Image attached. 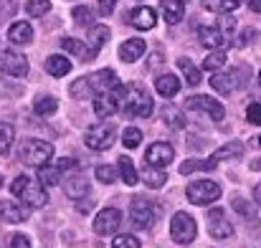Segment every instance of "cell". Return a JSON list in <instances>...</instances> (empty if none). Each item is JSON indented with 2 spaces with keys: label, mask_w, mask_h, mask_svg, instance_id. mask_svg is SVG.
<instances>
[{
  "label": "cell",
  "mask_w": 261,
  "mask_h": 248,
  "mask_svg": "<svg viewBox=\"0 0 261 248\" xmlns=\"http://www.w3.org/2000/svg\"><path fill=\"white\" fill-rule=\"evenodd\" d=\"M160 10H163L165 20L175 25V23H180L182 15H185V0H163V3H160Z\"/></svg>",
  "instance_id": "7402d4cb"
},
{
  "label": "cell",
  "mask_w": 261,
  "mask_h": 248,
  "mask_svg": "<svg viewBox=\"0 0 261 248\" xmlns=\"http://www.w3.org/2000/svg\"><path fill=\"white\" fill-rule=\"evenodd\" d=\"M122 226V213L117 208H104L96 218H94V233L96 236H112L117 233Z\"/></svg>",
  "instance_id": "9c48e42d"
},
{
  "label": "cell",
  "mask_w": 261,
  "mask_h": 248,
  "mask_svg": "<svg viewBox=\"0 0 261 248\" xmlns=\"http://www.w3.org/2000/svg\"><path fill=\"white\" fill-rule=\"evenodd\" d=\"M259 145H261V137H259Z\"/></svg>",
  "instance_id": "db71d44e"
},
{
  "label": "cell",
  "mask_w": 261,
  "mask_h": 248,
  "mask_svg": "<svg viewBox=\"0 0 261 248\" xmlns=\"http://www.w3.org/2000/svg\"><path fill=\"white\" fill-rule=\"evenodd\" d=\"M223 66H226V51H223V48L208 53L205 61H203V69H205V71H218V69H223Z\"/></svg>",
  "instance_id": "d590c367"
},
{
  "label": "cell",
  "mask_w": 261,
  "mask_h": 248,
  "mask_svg": "<svg viewBox=\"0 0 261 248\" xmlns=\"http://www.w3.org/2000/svg\"><path fill=\"white\" fill-rule=\"evenodd\" d=\"M129 20H132V25H135L137 31H150V28H155L158 15H155V10H152V8L140 5V8H135V10H132Z\"/></svg>",
  "instance_id": "ac0fdd59"
},
{
  "label": "cell",
  "mask_w": 261,
  "mask_h": 248,
  "mask_svg": "<svg viewBox=\"0 0 261 248\" xmlns=\"http://www.w3.org/2000/svg\"><path fill=\"white\" fill-rule=\"evenodd\" d=\"M64 192H66L69 198H74V200H82V198L89 192L87 177H71V180L64 185Z\"/></svg>",
  "instance_id": "83f0119b"
},
{
  "label": "cell",
  "mask_w": 261,
  "mask_h": 248,
  "mask_svg": "<svg viewBox=\"0 0 261 248\" xmlns=\"http://www.w3.org/2000/svg\"><path fill=\"white\" fill-rule=\"evenodd\" d=\"M0 185H3V177H0Z\"/></svg>",
  "instance_id": "f5cc1de1"
},
{
  "label": "cell",
  "mask_w": 261,
  "mask_h": 248,
  "mask_svg": "<svg viewBox=\"0 0 261 248\" xmlns=\"http://www.w3.org/2000/svg\"><path fill=\"white\" fill-rule=\"evenodd\" d=\"M43 66H46V71H48L51 76H66V74L71 71V61H69L66 56H61V53L48 56Z\"/></svg>",
  "instance_id": "603a6c76"
},
{
  "label": "cell",
  "mask_w": 261,
  "mask_h": 248,
  "mask_svg": "<svg viewBox=\"0 0 261 248\" xmlns=\"http://www.w3.org/2000/svg\"><path fill=\"white\" fill-rule=\"evenodd\" d=\"M114 137H117V129L112 122H99L94 127H89L87 134H84V142H87L89 150L94 152H101V150H109L114 145Z\"/></svg>",
  "instance_id": "277c9868"
},
{
  "label": "cell",
  "mask_w": 261,
  "mask_h": 248,
  "mask_svg": "<svg viewBox=\"0 0 261 248\" xmlns=\"http://www.w3.org/2000/svg\"><path fill=\"white\" fill-rule=\"evenodd\" d=\"M208 231H211V236L218 238V241L233 236V226L228 223V218H226V213H223L221 208H213V210L208 213Z\"/></svg>",
  "instance_id": "7c38bea8"
},
{
  "label": "cell",
  "mask_w": 261,
  "mask_h": 248,
  "mask_svg": "<svg viewBox=\"0 0 261 248\" xmlns=\"http://www.w3.org/2000/svg\"><path fill=\"white\" fill-rule=\"evenodd\" d=\"M91 208H94V203H91V200L84 203V198H82V203H76V210H79V213H89Z\"/></svg>",
  "instance_id": "c3c4849f"
},
{
  "label": "cell",
  "mask_w": 261,
  "mask_h": 248,
  "mask_svg": "<svg viewBox=\"0 0 261 248\" xmlns=\"http://www.w3.org/2000/svg\"><path fill=\"white\" fill-rule=\"evenodd\" d=\"M36 177H38V182H41L43 187H54V185L61 182V170L56 165H48V162H46V165L38 167V175H36Z\"/></svg>",
  "instance_id": "484cf974"
},
{
  "label": "cell",
  "mask_w": 261,
  "mask_h": 248,
  "mask_svg": "<svg viewBox=\"0 0 261 248\" xmlns=\"http://www.w3.org/2000/svg\"><path fill=\"white\" fill-rule=\"evenodd\" d=\"M109 28L107 25H94L91 31H89V38H87V43H89V48L94 51V53H99L101 48H104V43L109 41Z\"/></svg>",
  "instance_id": "d4e9b609"
},
{
  "label": "cell",
  "mask_w": 261,
  "mask_h": 248,
  "mask_svg": "<svg viewBox=\"0 0 261 248\" xmlns=\"http://www.w3.org/2000/svg\"><path fill=\"white\" fill-rule=\"evenodd\" d=\"M74 18H76V23H79V25H91L94 13L89 10L87 5H79V8H74Z\"/></svg>",
  "instance_id": "b9f144b4"
},
{
  "label": "cell",
  "mask_w": 261,
  "mask_h": 248,
  "mask_svg": "<svg viewBox=\"0 0 261 248\" xmlns=\"http://www.w3.org/2000/svg\"><path fill=\"white\" fill-rule=\"evenodd\" d=\"M195 233H198L195 221H193L188 213H175L173 221H170V238H173L175 243L188 246V243L195 241Z\"/></svg>",
  "instance_id": "8992f818"
},
{
  "label": "cell",
  "mask_w": 261,
  "mask_h": 248,
  "mask_svg": "<svg viewBox=\"0 0 261 248\" xmlns=\"http://www.w3.org/2000/svg\"><path fill=\"white\" fill-rule=\"evenodd\" d=\"M241 71H226V74H213L211 76V86H213V91H218V94H223V96H228V94H233L239 86H241Z\"/></svg>",
  "instance_id": "5bb4252c"
},
{
  "label": "cell",
  "mask_w": 261,
  "mask_h": 248,
  "mask_svg": "<svg viewBox=\"0 0 261 248\" xmlns=\"http://www.w3.org/2000/svg\"><path fill=\"white\" fill-rule=\"evenodd\" d=\"M155 208H152V200H145V198H135L132 205H129V218L137 228H145L150 231L152 223H155Z\"/></svg>",
  "instance_id": "ba28073f"
},
{
  "label": "cell",
  "mask_w": 261,
  "mask_h": 248,
  "mask_svg": "<svg viewBox=\"0 0 261 248\" xmlns=\"http://www.w3.org/2000/svg\"><path fill=\"white\" fill-rule=\"evenodd\" d=\"M244 155V145L241 142H226L223 147H218L211 157L216 160V162H221V160H233V157H241Z\"/></svg>",
  "instance_id": "4316f807"
},
{
  "label": "cell",
  "mask_w": 261,
  "mask_h": 248,
  "mask_svg": "<svg viewBox=\"0 0 261 248\" xmlns=\"http://www.w3.org/2000/svg\"><path fill=\"white\" fill-rule=\"evenodd\" d=\"M203 8L211 10V13L226 15V13H233L239 8V0H203Z\"/></svg>",
  "instance_id": "4dcf8cb0"
},
{
  "label": "cell",
  "mask_w": 261,
  "mask_h": 248,
  "mask_svg": "<svg viewBox=\"0 0 261 248\" xmlns=\"http://www.w3.org/2000/svg\"><path fill=\"white\" fill-rule=\"evenodd\" d=\"M188 109L203 112V114H208L213 122H221V119L226 117L223 104L216 101V99H211V96H190V99H188Z\"/></svg>",
  "instance_id": "8fae6325"
},
{
  "label": "cell",
  "mask_w": 261,
  "mask_h": 248,
  "mask_svg": "<svg viewBox=\"0 0 261 248\" xmlns=\"http://www.w3.org/2000/svg\"><path fill=\"white\" fill-rule=\"evenodd\" d=\"M249 3V8L254 10V13H261V0H246Z\"/></svg>",
  "instance_id": "681fc988"
},
{
  "label": "cell",
  "mask_w": 261,
  "mask_h": 248,
  "mask_svg": "<svg viewBox=\"0 0 261 248\" xmlns=\"http://www.w3.org/2000/svg\"><path fill=\"white\" fill-rule=\"evenodd\" d=\"M10 248H31L28 236H13V238H10Z\"/></svg>",
  "instance_id": "f6af8a7d"
},
{
  "label": "cell",
  "mask_w": 261,
  "mask_h": 248,
  "mask_svg": "<svg viewBox=\"0 0 261 248\" xmlns=\"http://www.w3.org/2000/svg\"><path fill=\"white\" fill-rule=\"evenodd\" d=\"M163 122H165L170 129H182V127H185V117H182L175 106H165V109H163Z\"/></svg>",
  "instance_id": "e575fe53"
},
{
  "label": "cell",
  "mask_w": 261,
  "mask_h": 248,
  "mask_svg": "<svg viewBox=\"0 0 261 248\" xmlns=\"http://www.w3.org/2000/svg\"><path fill=\"white\" fill-rule=\"evenodd\" d=\"M112 248H142V243H140V238H137V236L124 233V236H117V238H114Z\"/></svg>",
  "instance_id": "60d3db41"
},
{
  "label": "cell",
  "mask_w": 261,
  "mask_h": 248,
  "mask_svg": "<svg viewBox=\"0 0 261 248\" xmlns=\"http://www.w3.org/2000/svg\"><path fill=\"white\" fill-rule=\"evenodd\" d=\"M61 48H64V51H69V53H74V56H79V59H84V61H94V59H96V53L89 48L87 41L64 38V41H61Z\"/></svg>",
  "instance_id": "ffe728a7"
},
{
  "label": "cell",
  "mask_w": 261,
  "mask_h": 248,
  "mask_svg": "<svg viewBox=\"0 0 261 248\" xmlns=\"http://www.w3.org/2000/svg\"><path fill=\"white\" fill-rule=\"evenodd\" d=\"M142 177H145V185L147 187H152V190H158V187H163L165 182H168V175H165V170L163 167H147L145 172H142Z\"/></svg>",
  "instance_id": "f1b7e54d"
},
{
  "label": "cell",
  "mask_w": 261,
  "mask_h": 248,
  "mask_svg": "<svg viewBox=\"0 0 261 248\" xmlns=\"http://www.w3.org/2000/svg\"><path fill=\"white\" fill-rule=\"evenodd\" d=\"M142 53H145V41H140V38H129V41H124L119 46V59L127 61V64L137 61Z\"/></svg>",
  "instance_id": "44dd1931"
},
{
  "label": "cell",
  "mask_w": 261,
  "mask_h": 248,
  "mask_svg": "<svg viewBox=\"0 0 261 248\" xmlns=\"http://www.w3.org/2000/svg\"><path fill=\"white\" fill-rule=\"evenodd\" d=\"M122 109L124 114L129 117H140V119H147L152 114V96L140 86V84H132V86H124V96H122Z\"/></svg>",
  "instance_id": "7a4b0ae2"
},
{
  "label": "cell",
  "mask_w": 261,
  "mask_h": 248,
  "mask_svg": "<svg viewBox=\"0 0 261 248\" xmlns=\"http://www.w3.org/2000/svg\"><path fill=\"white\" fill-rule=\"evenodd\" d=\"M87 84H89V89H91L94 94H104V91L117 89V86H119V79H117V74H114L112 69H101V71L89 74Z\"/></svg>",
  "instance_id": "4fadbf2b"
},
{
  "label": "cell",
  "mask_w": 261,
  "mask_h": 248,
  "mask_svg": "<svg viewBox=\"0 0 261 248\" xmlns=\"http://www.w3.org/2000/svg\"><path fill=\"white\" fill-rule=\"evenodd\" d=\"M28 218V208L20 205V203H13V200H3L0 203V221L8 223V226H18Z\"/></svg>",
  "instance_id": "2e32d148"
},
{
  "label": "cell",
  "mask_w": 261,
  "mask_h": 248,
  "mask_svg": "<svg viewBox=\"0 0 261 248\" xmlns=\"http://www.w3.org/2000/svg\"><path fill=\"white\" fill-rule=\"evenodd\" d=\"M177 66H180V74L185 76V81L190 84V86H198V84H200V71L193 66V61H190V59H180V61H177Z\"/></svg>",
  "instance_id": "836d02e7"
},
{
  "label": "cell",
  "mask_w": 261,
  "mask_h": 248,
  "mask_svg": "<svg viewBox=\"0 0 261 248\" xmlns=\"http://www.w3.org/2000/svg\"><path fill=\"white\" fill-rule=\"evenodd\" d=\"M56 167H59L61 172H69V170H79V162H76L74 157H61V160L56 162Z\"/></svg>",
  "instance_id": "ee69618b"
},
{
  "label": "cell",
  "mask_w": 261,
  "mask_h": 248,
  "mask_svg": "<svg viewBox=\"0 0 261 248\" xmlns=\"http://www.w3.org/2000/svg\"><path fill=\"white\" fill-rule=\"evenodd\" d=\"M259 84H261V71H259Z\"/></svg>",
  "instance_id": "816d5d0a"
},
{
  "label": "cell",
  "mask_w": 261,
  "mask_h": 248,
  "mask_svg": "<svg viewBox=\"0 0 261 248\" xmlns=\"http://www.w3.org/2000/svg\"><path fill=\"white\" fill-rule=\"evenodd\" d=\"M216 160L208 157V160H185L180 165V175H190V172H203V170H216Z\"/></svg>",
  "instance_id": "f546056e"
},
{
  "label": "cell",
  "mask_w": 261,
  "mask_h": 248,
  "mask_svg": "<svg viewBox=\"0 0 261 248\" xmlns=\"http://www.w3.org/2000/svg\"><path fill=\"white\" fill-rule=\"evenodd\" d=\"M185 195L193 205H208L221 198V185L213 180H195L185 187Z\"/></svg>",
  "instance_id": "5b68a950"
},
{
  "label": "cell",
  "mask_w": 261,
  "mask_h": 248,
  "mask_svg": "<svg viewBox=\"0 0 261 248\" xmlns=\"http://www.w3.org/2000/svg\"><path fill=\"white\" fill-rule=\"evenodd\" d=\"M94 175H96V180H101V182H114L117 180V175H119V170L112 165H99L96 170H94Z\"/></svg>",
  "instance_id": "f35d334b"
},
{
  "label": "cell",
  "mask_w": 261,
  "mask_h": 248,
  "mask_svg": "<svg viewBox=\"0 0 261 248\" xmlns=\"http://www.w3.org/2000/svg\"><path fill=\"white\" fill-rule=\"evenodd\" d=\"M233 208H236L241 215H251V208H249L246 200H241V198H233Z\"/></svg>",
  "instance_id": "bcb514c9"
},
{
  "label": "cell",
  "mask_w": 261,
  "mask_h": 248,
  "mask_svg": "<svg viewBox=\"0 0 261 248\" xmlns=\"http://www.w3.org/2000/svg\"><path fill=\"white\" fill-rule=\"evenodd\" d=\"M10 192H13L15 198H20L28 208H43V205L48 203L46 187L38 185V182H33V180L25 177V175H18V177L10 182Z\"/></svg>",
  "instance_id": "6da1fadb"
},
{
  "label": "cell",
  "mask_w": 261,
  "mask_h": 248,
  "mask_svg": "<svg viewBox=\"0 0 261 248\" xmlns=\"http://www.w3.org/2000/svg\"><path fill=\"white\" fill-rule=\"evenodd\" d=\"M56 109H59L56 96H38L36 99V114L38 117H51V114H56Z\"/></svg>",
  "instance_id": "d6a6232c"
},
{
  "label": "cell",
  "mask_w": 261,
  "mask_h": 248,
  "mask_svg": "<svg viewBox=\"0 0 261 248\" xmlns=\"http://www.w3.org/2000/svg\"><path fill=\"white\" fill-rule=\"evenodd\" d=\"M155 89H158V94H160V96L170 99V96H175V94L180 91V79H177L175 74H163V76H158Z\"/></svg>",
  "instance_id": "cb8c5ba5"
},
{
  "label": "cell",
  "mask_w": 261,
  "mask_h": 248,
  "mask_svg": "<svg viewBox=\"0 0 261 248\" xmlns=\"http://www.w3.org/2000/svg\"><path fill=\"white\" fill-rule=\"evenodd\" d=\"M254 198H256V203L261 205V185H256V190H254Z\"/></svg>",
  "instance_id": "f907efd6"
},
{
  "label": "cell",
  "mask_w": 261,
  "mask_h": 248,
  "mask_svg": "<svg viewBox=\"0 0 261 248\" xmlns=\"http://www.w3.org/2000/svg\"><path fill=\"white\" fill-rule=\"evenodd\" d=\"M145 157H147V162L152 167H163V170H165V167L175 160V150L168 142H155V145L147 147V155H145Z\"/></svg>",
  "instance_id": "9a60e30c"
},
{
  "label": "cell",
  "mask_w": 261,
  "mask_h": 248,
  "mask_svg": "<svg viewBox=\"0 0 261 248\" xmlns=\"http://www.w3.org/2000/svg\"><path fill=\"white\" fill-rule=\"evenodd\" d=\"M119 177L124 180V185H137V170H135V162L129 157H119Z\"/></svg>",
  "instance_id": "1f68e13d"
},
{
  "label": "cell",
  "mask_w": 261,
  "mask_h": 248,
  "mask_svg": "<svg viewBox=\"0 0 261 248\" xmlns=\"http://www.w3.org/2000/svg\"><path fill=\"white\" fill-rule=\"evenodd\" d=\"M198 38H200L203 46H208V48H213V51L228 46V38H226L223 31L216 28V25H200V28H198Z\"/></svg>",
  "instance_id": "e0dca14e"
},
{
  "label": "cell",
  "mask_w": 261,
  "mask_h": 248,
  "mask_svg": "<svg viewBox=\"0 0 261 248\" xmlns=\"http://www.w3.org/2000/svg\"><path fill=\"white\" fill-rule=\"evenodd\" d=\"M122 96H124V86H122V84H119L117 89H112V91L96 94V99H94V112H96V117H99V119H107V117H112L117 109H122Z\"/></svg>",
  "instance_id": "52a82bcc"
},
{
  "label": "cell",
  "mask_w": 261,
  "mask_h": 248,
  "mask_svg": "<svg viewBox=\"0 0 261 248\" xmlns=\"http://www.w3.org/2000/svg\"><path fill=\"white\" fill-rule=\"evenodd\" d=\"M8 38H10L15 46H25V43H31V41H33V28H31V23H25V20L13 23L10 31H8Z\"/></svg>",
  "instance_id": "d6986e66"
},
{
  "label": "cell",
  "mask_w": 261,
  "mask_h": 248,
  "mask_svg": "<svg viewBox=\"0 0 261 248\" xmlns=\"http://www.w3.org/2000/svg\"><path fill=\"white\" fill-rule=\"evenodd\" d=\"M25 10H28V15L41 18V15H46L51 10V0H28L25 3Z\"/></svg>",
  "instance_id": "8d00e7d4"
},
{
  "label": "cell",
  "mask_w": 261,
  "mask_h": 248,
  "mask_svg": "<svg viewBox=\"0 0 261 248\" xmlns=\"http://www.w3.org/2000/svg\"><path fill=\"white\" fill-rule=\"evenodd\" d=\"M0 71L10 74L15 79H23L28 74V59L18 51H3L0 53Z\"/></svg>",
  "instance_id": "30bf717a"
},
{
  "label": "cell",
  "mask_w": 261,
  "mask_h": 248,
  "mask_svg": "<svg viewBox=\"0 0 261 248\" xmlns=\"http://www.w3.org/2000/svg\"><path fill=\"white\" fill-rule=\"evenodd\" d=\"M114 5H117V0H99V10H101V15H109V13L114 10Z\"/></svg>",
  "instance_id": "7dc6e473"
},
{
  "label": "cell",
  "mask_w": 261,
  "mask_h": 248,
  "mask_svg": "<svg viewBox=\"0 0 261 248\" xmlns=\"http://www.w3.org/2000/svg\"><path fill=\"white\" fill-rule=\"evenodd\" d=\"M51 157H54V147H51V142H43V140H25L18 147V160L25 165L41 167Z\"/></svg>",
  "instance_id": "3957f363"
},
{
  "label": "cell",
  "mask_w": 261,
  "mask_h": 248,
  "mask_svg": "<svg viewBox=\"0 0 261 248\" xmlns=\"http://www.w3.org/2000/svg\"><path fill=\"white\" fill-rule=\"evenodd\" d=\"M246 119H249L251 124L261 127V101H251V104L246 106Z\"/></svg>",
  "instance_id": "7bdbcfd3"
},
{
  "label": "cell",
  "mask_w": 261,
  "mask_h": 248,
  "mask_svg": "<svg viewBox=\"0 0 261 248\" xmlns=\"http://www.w3.org/2000/svg\"><path fill=\"white\" fill-rule=\"evenodd\" d=\"M13 127L10 124H0V155H8L10 152V145H13Z\"/></svg>",
  "instance_id": "74e56055"
},
{
  "label": "cell",
  "mask_w": 261,
  "mask_h": 248,
  "mask_svg": "<svg viewBox=\"0 0 261 248\" xmlns=\"http://www.w3.org/2000/svg\"><path fill=\"white\" fill-rule=\"evenodd\" d=\"M122 142H124V147L135 150V147H140V142H142V132H140L137 127H129V129H124V137H122Z\"/></svg>",
  "instance_id": "ab89813d"
}]
</instances>
